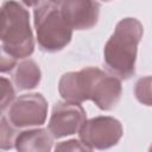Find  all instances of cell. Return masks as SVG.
<instances>
[{
    "label": "cell",
    "mask_w": 152,
    "mask_h": 152,
    "mask_svg": "<svg viewBox=\"0 0 152 152\" xmlns=\"http://www.w3.org/2000/svg\"><path fill=\"white\" fill-rule=\"evenodd\" d=\"M61 96L69 102L81 103L91 100L102 110L113 109L121 97V82L95 66L64 74L58 82Z\"/></svg>",
    "instance_id": "6da1fadb"
},
{
    "label": "cell",
    "mask_w": 152,
    "mask_h": 152,
    "mask_svg": "<svg viewBox=\"0 0 152 152\" xmlns=\"http://www.w3.org/2000/svg\"><path fill=\"white\" fill-rule=\"evenodd\" d=\"M142 33V24L135 18H124L116 24L103 50V61L112 75L128 80L135 74L138 45Z\"/></svg>",
    "instance_id": "7a4b0ae2"
},
{
    "label": "cell",
    "mask_w": 152,
    "mask_h": 152,
    "mask_svg": "<svg viewBox=\"0 0 152 152\" xmlns=\"http://www.w3.org/2000/svg\"><path fill=\"white\" fill-rule=\"evenodd\" d=\"M34 51L33 33L28 11L14 0H6L1 6V52L24 59Z\"/></svg>",
    "instance_id": "3957f363"
},
{
    "label": "cell",
    "mask_w": 152,
    "mask_h": 152,
    "mask_svg": "<svg viewBox=\"0 0 152 152\" xmlns=\"http://www.w3.org/2000/svg\"><path fill=\"white\" fill-rule=\"evenodd\" d=\"M33 21L37 42L42 51L57 52L72 38V27L64 19L61 7L50 0H42L34 6Z\"/></svg>",
    "instance_id": "277c9868"
},
{
    "label": "cell",
    "mask_w": 152,
    "mask_h": 152,
    "mask_svg": "<svg viewBox=\"0 0 152 152\" xmlns=\"http://www.w3.org/2000/svg\"><path fill=\"white\" fill-rule=\"evenodd\" d=\"M124 133L121 122L113 116H96L86 120L81 127L80 140L90 150H106L119 142Z\"/></svg>",
    "instance_id": "5b68a950"
},
{
    "label": "cell",
    "mask_w": 152,
    "mask_h": 152,
    "mask_svg": "<svg viewBox=\"0 0 152 152\" xmlns=\"http://www.w3.org/2000/svg\"><path fill=\"white\" fill-rule=\"evenodd\" d=\"M48 102L39 93L24 94L11 103L7 119L17 128L42 126L46 120Z\"/></svg>",
    "instance_id": "8992f818"
},
{
    "label": "cell",
    "mask_w": 152,
    "mask_h": 152,
    "mask_svg": "<svg viewBox=\"0 0 152 152\" xmlns=\"http://www.w3.org/2000/svg\"><path fill=\"white\" fill-rule=\"evenodd\" d=\"M87 120L83 107L77 102H57L49 120L48 129L55 139H61L80 132Z\"/></svg>",
    "instance_id": "52a82bcc"
},
{
    "label": "cell",
    "mask_w": 152,
    "mask_h": 152,
    "mask_svg": "<svg viewBox=\"0 0 152 152\" xmlns=\"http://www.w3.org/2000/svg\"><path fill=\"white\" fill-rule=\"evenodd\" d=\"M61 11L72 30H89L97 24L100 4L95 0H64Z\"/></svg>",
    "instance_id": "ba28073f"
},
{
    "label": "cell",
    "mask_w": 152,
    "mask_h": 152,
    "mask_svg": "<svg viewBox=\"0 0 152 152\" xmlns=\"http://www.w3.org/2000/svg\"><path fill=\"white\" fill-rule=\"evenodd\" d=\"M52 134L46 128L19 132L14 147L20 152H49L52 148Z\"/></svg>",
    "instance_id": "9c48e42d"
},
{
    "label": "cell",
    "mask_w": 152,
    "mask_h": 152,
    "mask_svg": "<svg viewBox=\"0 0 152 152\" xmlns=\"http://www.w3.org/2000/svg\"><path fill=\"white\" fill-rule=\"evenodd\" d=\"M42 72L38 64L32 59H24L15 65L13 72V83L18 90H30L40 82Z\"/></svg>",
    "instance_id": "30bf717a"
},
{
    "label": "cell",
    "mask_w": 152,
    "mask_h": 152,
    "mask_svg": "<svg viewBox=\"0 0 152 152\" xmlns=\"http://www.w3.org/2000/svg\"><path fill=\"white\" fill-rule=\"evenodd\" d=\"M134 95L140 103L145 106H152V76L141 77L137 81Z\"/></svg>",
    "instance_id": "8fae6325"
},
{
    "label": "cell",
    "mask_w": 152,
    "mask_h": 152,
    "mask_svg": "<svg viewBox=\"0 0 152 152\" xmlns=\"http://www.w3.org/2000/svg\"><path fill=\"white\" fill-rule=\"evenodd\" d=\"M17 127H14L8 119L2 115L1 116V131H0V147L2 150H10L15 144L17 138Z\"/></svg>",
    "instance_id": "7c38bea8"
},
{
    "label": "cell",
    "mask_w": 152,
    "mask_h": 152,
    "mask_svg": "<svg viewBox=\"0 0 152 152\" xmlns=\"http://www.w3.org/2000/svg\"><path fill=\"white\" fill-rule=\"evenodd\" d=\"M14 89L6 77H1V110L4 112L14 100Z\"/></svg>",
    "instance_id": "4fadbf2b"
},
{
    "label": "cell",
    "mask_w": 152,
    "mask_h": 152,
    "mask_svg": "<svg viewBox=\"0 0 152 152\" xmlns=\"http://www.w3.org/2000/svg\"><path fill=\"white\" fill-rule=\"evenodd\" d=\"M55 150L56 151H91L82 141L76 140V139H71V140H68V141H62L55 147Z\"/></svg>",
    "instance_id": "5bb4252c"
},
{
    "label": "cell",
    "mask_w": 152,
    "mask_h": 152,
    "mask_svg": "<svg viewBox=\"0 0 152 152\" xmlns=\"http://www.w3.org/2000/svg\"><path fill=\"white\" fill-rule=\"evenodd\" d=\"M23 4H25L26 6H28V7H31V6H36V5H38L39 2H40V0H20Z\"/></svg>",
    "instance_id": "9a60e30c"
},
{
    "label": "cell",
    "mask_w": 152,
    "mask_h": 152,
    "mask_svg": "<svg viewBox=\"0 0 152 152\" xmlns=\"http://www.w3.org/2000/svg\"><path fill=\"white\" fill-rule=\"evenodd\" d=\"M50 1H52V2H55V4H57V5H61L64 0H50Z\"/></svg>",
    "instance_id": "2e32d148"
},
{
    "label": "cell",
    "mask_w": 152,
    "mask_h": 152,
    "mask_svg": "<svg viewBox=\"0 0 152 152\" xmlns=\"http://www.w3.org/2000/svg\"><path fill=\"white\" fill-rule=\"evenodd\" d=\"M102 1H110V0H102Z\"/></svg>",
    "instance_id": "e0dca14e"
},
{
    "label": "cell",
    "mask_w": 152,
    "mask_h": 152,
    "mask_svg": "<svg viewBox=\"0 0 152 152\" xmlns=\"http://www.w3.org/2000/svg\"><path fill=\"white\" fill-rule=\"evenodd\" d=\"M150 150H152V145H151V147H150Z\"/></svg>",
    "instance_id": "ac0fdd59"
}]
</instances>
